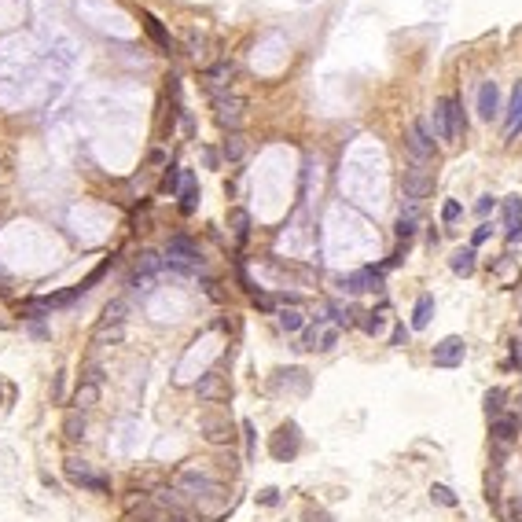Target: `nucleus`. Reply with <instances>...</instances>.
Listing matches in <instances>:
<instances>
[{
	"instance_id": "16",
	"label": "nucleus",
	"mask_w": 522,
	"mask_h": 522,
	"mask_svg": "<svg viewBox=\"0 0 522 522\" xmlns=\"http://www.w3.org/2000/svg\"><path fill=\"white\" fill-rule=\"evenodd\" d=\"M74 409L78 412H85V409H92L96 401H100V382H89V379H81L78 382V390H74Z\"/></svg>"
},
{
	"instance_id": "37",
	"label": "nucleus",
	"mask_w": 522,
	"mask_h": 522,
	"mask_svg": "<svg viewBox=\"0 0 522 522\" xmlns=\"http://www.w3.org/2000/svg\"><path fill=\"white\" fill-rule=\"evenodd\" d=\"M515 360H519V365H522V342H515Z\"/></svg>"
},
{
	"instance_id": "14",
	"label": "nucleus",
	"mask_w": 522,
	"mask_h": 522,
	"mask_svg": "<svg viewBox=\"0 0 522 522\" xmlns=\"http://www.w3.org/2000/svg\"><path fill=\"white\" fill-rule=\"evenodd\" d=\"M346 291H382V276L376 269H357V272H349L346 280H342Z\"/></svg>"
},
{
	"instance_id": "29",
	"label": "nucleus",
	"mask_w": 522,
	"mask_h": 522,
	"mask_svg": "<svg viewBox=\"0 0 522 522\" xmlns=\"http://www.w3.org/2000/svg\"><path fill=\"white\" fill-rule=\"evenodd\" d=\"M302 522H331V515H327V511H320V508H305Z\"/></svg>"
},
{
	"instance_id": "21",
	"label": "nucleus",
	"mask_w": 522,
	"mask_h": 522,
	"mask_svg": "<svg viewBox=\"0 0 522 522\" xmlns=\"http://www.w3.org/2000/svg\"><path fill=\"white\" fill-rule=\"evenodd\" d=\"M63 434H67L70 442H78L81 434H85V412H78V409H70L67 415H63Z\"/></svg>"
},
{
	"instance_id": "26",
	"label": "nucleus",
	"mask_w": 522,
	"mask_h": 522,
	"mask_svg": "<svg viewBox=\"0 0 522 522\" xmlns=\"http://www.w3.org/2000/svg\"><path fill=\"white\" fill-rule=\"evenodd\" d=\"M184 202H180V214H195V202H199V188H195V180H188L184 184V195H180Z\"/></svg>"
},
{
	"instance_id": "35",
	"label": "nucleus",
	"mask_w": 522,
	"mask_h": 522,
	"mask_svg": "<svg viewBox=\"0 0 522 522\" xmlns=\"http://www.w3.org/2000/svg\"><path fill=\"white\" fill-rule=\"evenodd\" d=\"M147 162H151V166H166V155H162V151H151V155H147Z\"/></svg>"
},
{
	"instance_id": "23",
	"label": "nucleus",
	"mask_w": 522,
	"mask_h": 522,
	"mask_svg": "<svg viewBox=\"0 0 522 522\" xmlns=\"http://www.w3.org/2000/svg\"><path fill=\"white\" fill-rule=\"evenodd\" d=\"M144 23H147V34H151V37H155V45L169 52V34H166V30H162V23H158V19H155V15H144Z\"/></svg>"
},
{
	"instance_id": "39",
	"label": "nucleus",
	"mask_w": 522,
	"mask_h": 522,
	"mask_svg": "<svg viewBox=\"0 0 522 522\" xmlns=\"http://www.w3.org/2000/svg\"><path fill=\"white\" fill-rule=\"evenodd\" d=\"M519 409H522V393H519Z\"/></svg>"
},
{
	"instance_id": "13",
	"label": "nucleus",
	"mask_w": 522,
	"mask_h": 522,
	"mask_svg": "<svg viewBox=\"0 0 522 522\" xmlns=\"http://www.w3.org/2000/svg\"><path fill=\"white\" fill-rule=\"evenodd\" d=\"M409 151H412L415 162H427V158L434 155V140L427 136V125H423V122H415L409 129Z\"/></svg>"
},
{
	"instance_id": "12",
	"label": "nucleus",
	"mask_w": 522,
	"mask_h": 522,
	"mask_svg": "<svg viewBox=\"0 0 522 522\" xmlns=\"http://www.w3.org/2000/svg\"><path fill=\"white\" fill-rule=\"evenodd\" d=\"M504 232H508V243L522 239V199L519 195L504 199Z\"/></svg>"
},
{
	"instance_id": "38",
	"label": "nucleus",
	"mask_w": 522,
	"mask_h": 522,
	"mask_svg": "<svg viewBox=\"0 0 522 522\" xmlns=\"http://www.w3.org/2000/svg\"><path fill=\"white\" fill-rule=\"evenodd\" d=\"M169 522H188V519H169Z\"/></svg>"
},
{
	"instance_id": "11",
	"label": "nucleus",
	"mask_w": 522,
	"mask_h": 522,
	"mask_svg": "<svg viewBox=\"0 0 522 522\" xmlns=\"http://www.w3.org/2000/svg\"><path fill=\"white\" fill-rule=\"evenodd\" d=\"M519 133H522V81L511 89V103L504 114V140H515Z\"/></svg>"
},
{
	"instance_id": "15",
	"label": "nucleus",
	"mask_w": 522,
	"mask_h": 522,
	"mask_svg": "<svg viewBox=\"0 0 522 522\" xmlns=\"http://www.w3.org/2000/svg\"><path fill=\"white\" fill-rule=\"evenodd\" d=\"M497 111H500V89H497V81H486L482 89H478V114H482L486 122H493Z\"/></svg>"
},
{
	"instance_id": "10",
	"label": "nucleus",
	"mask_w": 522,
	"mask_h": 522,
	"mask_svg": "<svg viewBox=\"0 0 522 522\" xmlns=\"http://www.w3.org/2000/svg\"><path fill=\"white\" fill-rule=\"evenodd\" d=\"M166 258L177 261V265H199L202 254H199V247H195L188 236H173V239L166 243Z\"/></svg>"
},
{
	"instance_id": "4",
	"label": "nucleus",
	"mask_w": 522,
	"mask_h": 522,
	"mask_svg": "<svg viewBox=\"0 0 522 522\" xmlns=\"http://www.w3.org/2000/svg\"><path fill=\"white\" fill-rule=\"evenodd\" d=\"M431 188H434V180H431V173L420 162L404 169V199H409L412 206H420V199H427Z\"/></svg>"
},
{
	"instance_id": "34",
	"label": "nucleus",
	"mask_w": 522,
	"mask_h": 522,
	"mask_svg": "<svg viewBox=\"0 0 522 522\" xmlns=\"http://www.w3.org/2000/svg\"><path fill=\"white\" fill-rule=\"evenodd\" d=\"M254 302H258L261 309H272V298H269V294H258V291H254Z\"/></svg>"
},
{
	"instance_id": "19",
	"label": "nucleus",
	"mask_w": 522,
	"mask_h": 522,
	"mask_svg": "<svg viewBox=\"0 0 522 522\" xmlns=\"http://www.w3.org/2000/svg\"><path fill=\"white\" fill-rule=\"evenodd\" d=\"M228 228H232V236H236V243H247L250 236V214L247 210H228Z\"/></svg>"
},
{
	"instance_id": "32",
	"label": "nucleus",
	"mask_w": 522,
	"mask_h": 522,
	"mask_svg": "<svg viewBox=\"0 0 522 522\" xmlns=\"http://www.w3.org/2000/svg\"><path fill=\"white\" fill-rule=\"evenodd\" d=\"M140 269H147V272H151V269H158V258H155V254H144Z\"/></svg>"
},
{
	"instance_id": "2",
	"label": "nucleus",
	"mask_w": 522,
	"mask_h": 522,
	"mask_svg": "<svg viewBox=\"0 0 522 522\" xmlns=\"http://www.w3.org/2000/svg\"><path fill=\"white\" fill-rule=\"evenodd\" d=\"M63 471H67V478L74 486H81V489H92V493H107L111 489V482L103 475H96L89 464L85 460H78V456H67V467H63Z\"/></svg>"
},
{
	"instance_id": "9",
	"label": "nucleus",
	"mask_w": 522,
	"mask_h": 522,
	"mask_svg": "<svg viewBox=\"0 0 522 522\" xmlns=\"http://www.w3.org/2000/svg\"><path fill=\"white\" fill-rule=\"evenodd\" d=\"M195 393H199V401H206V404L225 401V398H228L225 376H221V371H206V376H199V382H195Z\"/></svg>"
},
{
	"instance_id": "5",
	"label": "nucleus",
	"mask_w": 522,
	"mask_h": 522,
	"mask_svg": "<svg viewBox=\"0 0 522 522\" xmlns=\"http://www.w3.org/2000/svg\"><path fill=\"white\" fill-rule=\"evenodd\" d=\"M177 489L188 493V497H214V493H221V486L210 475H202V471H184L177 478Z\"/></svg>"
},
{
	"instance_id": "27",
	"label": "nucleus",
	"mask_w": 522,
	"mask_h": 522,
	"mask_svg": "<svg viewBox=\"0 0 522 522\" xmlns=\"http://www.w3.org/2000/svg\"><path fill=\"white\" fill-rule=\"evenodd\" d=\"M280 327H283V331H298V327H302V313H298V309H283V313H280Z\"/></svg>"
},
{
	"instance_id": "33",
	"label": "nucleus",
	"mask_w": 522,
	"mask_h": 522,
	"mask_svg": "<svg viewBox=\"0 0 522 522\" xmlns=\"http://www.w3.org/2000/svg\"><path fill=\"white\" fill-rule=\"evenodd\" d=\"M489 206H493V195H482V199H478V214H489Z\"/></svg>"
},
{
	"instance_id": "8",
	"label": "nucleus",
	"mask_w": 522,
	"mask_h": 522,
	"mask_svg": "<svg viewBox=\"0 0 522 522\" xmlns=\"http://www.w3.org/2000/svg\"><path fill=\"white\" fill-rule=\"evenodd\" d=\"M199 431H202V438H206L210 445H225V442L236 438V434H232L228 415H202V420H199Z\"/></svg>"
},
{
	"instance_id": "22",
	"label": "nucleus",
	"mask_w": 522,
	"mask_h": 522,
	"mask_svg": "<svg viewBox=\"0 0 522 522\" xmlns=\"http://www.w3.org/2000/svg\"><path fill=\"white\" fill-rule=\"evenodd\" d=\"M504 401H508V390H500V387H493L486 393V415L489 420H500V415H504Z\"/></svg>"
},
{
	"instance_id": "36",
	"label": "nucleus",
	"mask_w": 522,
	"mask_h": 522,
	"mask_svg": "<svg viewBox=\"0 0 522 522\" xmlns=\"http://www.w3.org/2000/svg\"><path fill=\"white\" fill-rule=\"evenodd\" d=\"M261 504H276V489H261Z\"/></svg>"
},
{
	"instance_id": "7",
	"label": "nucleus",
	"mask_w": 522,
	"mask_h": 522,
	"mask_svg": "<svg viewBox=\"0 0 522 522\" xmlns=\"http://www.w3.org/2000/svg\"><path fill=\"white\" fill-rule=\"evenodd\" d=\"M464 354H467V346H464V338H442L438 346H434V368H456V365H464Z\"/></svg>"
},
{
	"instance_id": "18",
	"label": "nucleus",
	"mask_w": 522,
	"mask_h": 522,
	"mask_svg": "<svg viewBox=\"0 0 522 522\" xmlns=\"http://www.w3.org/2000/svg\"><path fill=\"white\" fill-rule=\"evenodd\" d=\"M519 434V415H500V420H493V438L500 445H511Z\"/></svg>"
},
{
	"instance_id": "25",
	"label": "nucleus",
	"mask_w": 522,
	"mask_h": 522,
	"mask_svg": "<svg viewBox=\"0 0 522 522\" xmlns=\"http://www.w3.org/2000/svg\"><path fill=\"white\" fill-rule=\"evenodd\" d=\"M431 500H434V504H442V508H456V493L449 486H431Z\"/></svg>"
},
{
	"instance_id": "28",
	"label": "nucleus",
	"mask_w": 522,
	"mask_h": 522,
	"mask_svg": "<svg viewBox=\"0 0 522 522\" xmlns=\"http://www.w3.org/2000/svg\"><path fill=\"white\" fill-rule=\"evenodd\" d=\"M460 214H464V206H460V202H456V199H449V202H445V206H442V221H445V225H453V221L460 217Z\"/></svg>"
},
{
	"instance_id": "3",
	"label": "nucleus",
	"mask_w": 522,
	"mask_h": 522,
	"mask_svg": "<svg viewBox=\"0 0 522 522\" xmlns=\"http://www.w3.org/2000/svg\"><path fill=\"white\" fill-rule=\"evenodd\" d=\"M214 114H217L221 129L236 133L239 122H243V100H239V96H232V92H225V89H217L214 92Z\"/></svg>"
},
{
	"instance_id": "20",
	"label": "nucleus",
	"mask_w": 522,
	"mask_h": 522,
	"mask_svg": "<svg viewBox=\"0 0 522 522\" xmlns=\"http://www.w3.org/2000/svg\"><path fill=\"white\" fill-rule=\"evenodd\" d=\"M449 269H453L456 276H471V272H475V247L456 250L453 258H449Z\"/></svg>"
},
{
	"instance_id": "31",
	"label": "nucleus",
	"mask_w": 522,
	"mask_h": 522,
	"mask_svg": "<svg viewBox=\"0 0 522 522\" xmlns=\"http://www.w3.org/2000/svg\"><path fill=\"white\" fill-rule=\"evenodd\" d=\"M489 232H493V225H478V228H475V236H471V243H475V247H478V243H486V239H489Z\"/></svg>"
},
{
	"instance_id": "24",
	"label": "nucleus",
	"mask_w": 522,
	"mask_h": 522,
	"mask_svg": "<svg viewBox=\"0 0 522 522\" xmlns=\"http://www.w3.org/2000/svg\"><path fill=\"white\" fill-rule=\"evenodd\" d=\"M243 151H247L243 136H239V133H232L228 140H225V158H228V162H239V158H243Z\"/></svg>"
},
{
	"instance_id": "1",
	"label": "nucleus",
	"mask_w": 522,
	"mask_h": 522,
	"mask_svg": "<svg viewBox=\"0 0 522 522\" xmlns=\"http://www.w3.org/2000/svg\"><path fill=\"white\" fill-rule=\"evenodd\" d=\"M434 133L445 144H456L464 136V111H460L456 96H442L438 100V107H434Z\"/></svg>"
},
{
	"instance_id": "17",
	"label": "nucleus",
	"mask_w": 522,
	"mask_h": 522,
	"mask_svg": "<svg viewBox=\"0 0 522 522\" xmlns=\"http://www.w3.org/2000/svg\"><path fill=\"white\" fill-rule=\"evenodd\" d=\"M431 316H434V294H420L415 298V309H412V327L423 331L431 324Z\"/></svg>"
},
{
	"instance_id": "30",
	"label": "nucleus",
	"mask_w": 522,
	"mask_h": 522,
	"mask_svg": "<svg viewBox=\"0 0 522 522\" xmlns=\"http://www.w3.org/2000/svg\"><path fill=\"white\" fill-rule=\"evenodd\" d=\"M365 316H368V320H365V331H371V335H376L379 327H382V313H365Z\"/></svg>"
},
{
	"instance_id": "6",
	"label": "nucleus",
	"mask_w": 522,
	"mask_h": 522,
	"mask_svg": "<svg viewBox=\"0 0 522 522\" xmlns=\"http://www.w3.org/2000/svg\"><path fill=\"white\" fill-rule=\"evenodd\" d=\"M298 445H302V438H298V427H294V423H283V427L272 434L269 449H272L276 460H291V456H298Z\"/></svg>"
}]
</instances>
